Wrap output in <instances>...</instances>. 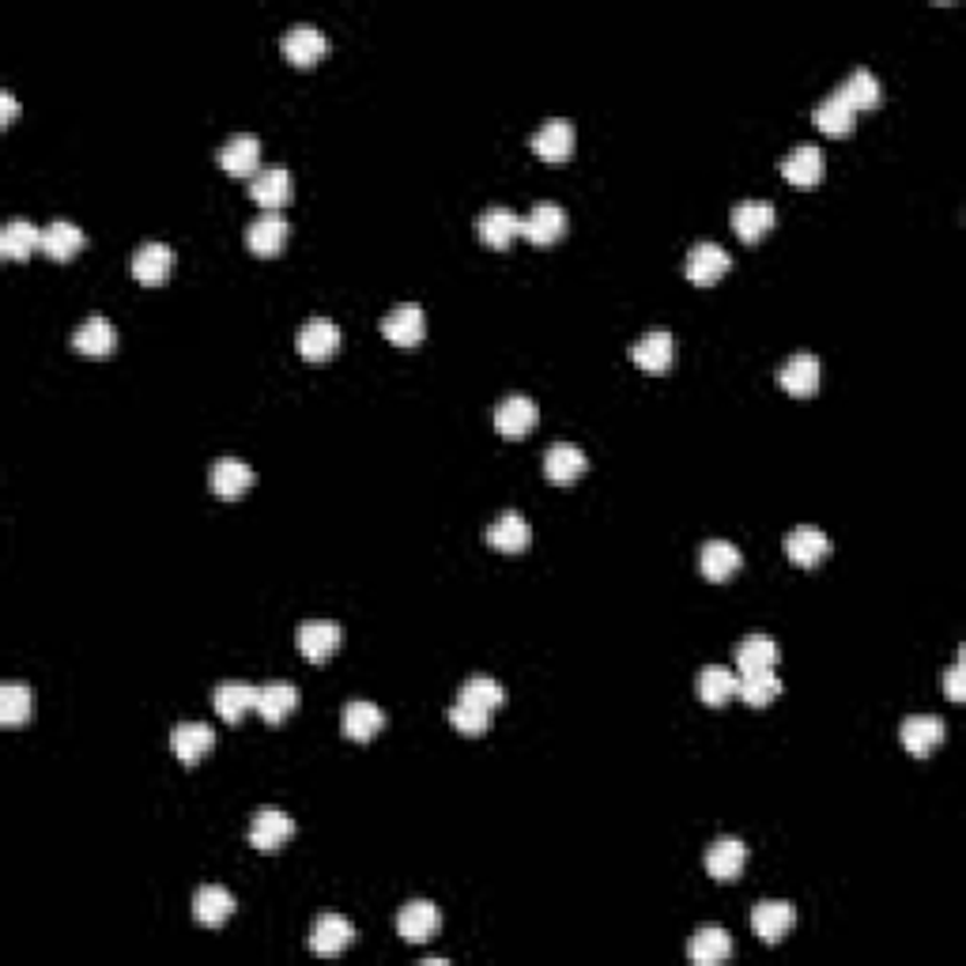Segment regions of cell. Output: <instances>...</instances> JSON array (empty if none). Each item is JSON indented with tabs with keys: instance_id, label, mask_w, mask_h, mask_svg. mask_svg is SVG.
<instances>
[{
	"instance_id": "7",
	"label": "cell",
	"mask_w": 966,
	"mask_h": 966,
	"mask_svg": "<svg viewBox=\"0 0 966 966\" xmlns=\"http://www.w3.org/2000/svg\"><path fill=\"white\" fill-rule=\"evenodd\" d=\"M567 231V212L559 208L555 201H540L521 216V234L536 245H552L555 239H563Z\"/></svg>"
},
{
	"instance_id": "21",
	"label": "cell",
	"mask_w": 966,
	"mask_h": 966,
	"mask_svg": "<svg viewBox=\"0 0 966 966\" xmlns=\"http://www.w3.org/2000/svg\"><path fill=\"white\" fill-rule=\"evenodd\" d=\"M785 555H789L797 567H816V563H823L826 555H831V540L816 526H797L785 536Z\"/></svg>"
},
{
	"instance_id": "24",
	"label": "cell",
	"mask_w": 966,
	"mask_h": 966,
	"mask_svg": "<svg viewBox=\"0 0 966 966\" xmlns=\"http://www.w3.org/2000/svg\"><path fill=\"white\" fill-rule=\"evenodd\" d=\"M257 691H261V687L245 684V679H227V684L216 687L212 702H216V710H219V717H224V722H242L250 710H257Z\"/></svg>"
},
{
	"instance_id": "34",
	"label": "cell",
	"mask_w": 966,
	"mask_h": 966,
	"mask_svg": "<svg viewBox=\"0 0 966 966\" xmlns=\"http://www.w3.org/2000/svg\"><path fill=\"white\" fill-rule=\"evenodd\" d=\"M382 725H386V714H382V707H374V702L355 699L343 707L340 728L348 740H371V736L382 733Z\"/></svg>"
},
{
	"instance_id": "32",
	"label": "cell",
	"mask_w": 966,
	"mask_h": 966,
	"mask_svg": "<svg viewBox=\"0 0 966 966\" xmlns=\"http://www.w3.org/2000/svg\"><path fill=\"white\" fill-rule=\"evenodd\" d=\"M774 227V204L771 201H740L733 208V231L744 242H759Z\"/></svg>"
},
{
	"instance_id": "39",
	"label": "cell",
	"mask_w": 966,
	"mask_h": 966,
	"mask_svg": "<svg viewBox=\"0 0 966 966\" xmlns=\"http://www.w3.org/2000/svg\"><path fill=\"white\" fill-rule=\"evenodd\" d=\"M736 687H740V676L725 665H707L699 673V699L707 707H725L728 699H736Z\"/></svg>"
},
{
	"instance_id": "38",
	"label": "cell",
	"mask_w": 966,
	"mask_h": 966,
	"mask_svg": "<svg viewBox=\"0 0 966 966\" xmlns=\"http://www.w3.org/2000/svg\"><path fill=\"white\" fill-rule=\"evenodd\" d=\"M35 250H43V227H35L31 219L4 224V231H0V253H4V257L20 261V257H31Z\"/></svg>"
},
{
	"instance_id": "31",
	"label": "cell",
	"mask_w": 966,
	"mask_h": 966,
	"mask_svg": "<svg viewBox=\"0 0 966 966\" xmlns=\"http://www.w3.org/2000/svg\"><path fill=\"white\" fill-rule=\"evenodd\" d=\"M170 748H174V756L182 759V763H196V759L216 748V733L204 722H182L170 733Z\"/></svg>"
},
{
	"instance_id": "16",
	"label": "cell",
	"mask_w": 966,
	"mask_h": 966,
	"mask_svg": "<svg viewBox=\"0 0 966 966\" xmlns=\"http://www.w3.org/2000/svg\"><path fill=\"white\" fill-rule=\"evenodd\" d=\"M823 170H826L823 147H816V144H797V147H793V152L782 159V174H785V182L800 185V190H808V185L820 182Z\"/></svg>"
},
{
	"instance_id": "3",
	"label": "cell",
	"mask_w": 966,
	"mask_h": 966,
	"mask_svg": "<svg viewBox=\"0 0 966 966\" xmlns=\"http://www.w3.org/2000/svg\"><path fill=\"white\" fill-rule=\"evenodd\" d=\"M793 925H797V910H793V903H782V898H766V903H759L751 910V929H756V937L763 944H782L793 932Z\"/></svg>"
},
{
	"instance_id": "41",
	"label": "cell",
	"mask_w": 966,
	"mask_h": 966,
	"mask_svg": "<svg viewBox=\"0 0 966 966\" xmlns=\"http://www.w3.org/2000/svg\"><path fill=\"white\" fill-rule=\"evenodd\" d=\"M838 95L846 98L854 110H872V106L880 102L883 92H880V80H876L865 64H857V69L838 84Z\"/></svg>"
},
{
	"instance_id": "5",
	"label": "cell",
	"mask_w": 966,
	"mask_h": 966,
	"mask_svg": "<svg viewBox=\"0 0 966 966\" xmlns=\"http://www.w3.org/2000/svg\"><path fill=\"white\" fill-rule=\"evenodd\" d=\"M536 420H540V408H536V400L526 397V393H514V397L498 400V408H495V431L503 438L529 435V431L536 427Z\"/></svg>"
},
{
	"instance_id": "9",
	"label": "cell",
	"mask_w": 966,
	"mask_h": 966,
	"mask_svg": "<svg viewBox=\"0 0 966 966\" xmlns=\"http://www.w3.org/2000/svg\"><path fill=\"white\" fill-rule=\"evenodd\" d=\"M728 268H733V257L717 242H695L691 253H687V280L699 283V288L717 283Z\"/></svg>"
},
{
	"instance_id": "35",
	"label": "cell",
	"mask_w": 966,
	"mask_h": 966,
	"mask_svg": "<svg viewBox=\"0 0 966 966\" xmlns=\"http://www.w3.org/2000/svg\"><path fill=\"white\" fill-rule=\"evenodd\" d=\"M728 955H733V940H728V932L717 929V925H707V929H699L691 940H687V959L699 963V966L725 963Z\"/></svg>"
},
{
	"instance_id": "23",
	"label": "cell",
	"mask_w": 966,
	"mask_h": 966,
	"mask_svg": "<svg viewBox=\"0 0 966 966\" xmlns=\"http://www.w3.org/2000/svg\"><path fill=\"white\" fill-rule=\"evenodd\" d=\"M288 219L280 216V212H265V216H257L250 227H245V242H250L253 253H261V257H273V253L283 250V242H288Z\"/></svg>"
},
{
	"instance_id": "44",
	"label": "cell",
	"mask_w": 966,
	"mask_h": 966,
	"mask_svg": "<svg viewBox=\"0 0 966 966\" xmlns=\"http://www.w3.org/2000/svg\"><path fill=\"white\" fill-rule=\"evenodd\" d=\"M449 725H454L457 733H464V736H483V733H487V725H491V710L476 707V702L457 699L454 707H449Z\"/></svg>"
},
{
	"instance_id": "26",
	"label": "cell",
	"mask_w": 966,
	"mask_h": 966,
	"mask_svg": "<svg viewBox=\"0 0 966 966\" xmlns=\"http://www.w3.org/2000/svg\"><path fill=\"white\" fill-rule=\"evenodd\" d=\"M174 273V250L162 242H144L141 250L133 253V276L141 283H147V288H155V283H162L167 276Z\"/></svg>"
},
{
	"instance_id": "17",
	"label": "cell",
	"mask_w": 966,
	"mask_h": 966,
	"mask_svg": "<svg viewBox=\"0 0 966 966\" xmlns=\"http://www.w3.org/2000/svg\"><path fill=\"white\" fill-rule=\"evenodd\" d=\"M532 152L547 162H563L575 152V125L567 118H552L532 133Z\"/></svg>"
},
{
	"instance_id": "14",
	"label": "cell",
	"mask_w": 966,
	"mask_h": 966,
	"mask_svg": "<svg viewBox=\"0 0 966 966\" xmlns=\"http://www.w3.org/2000/svg\"><path fill=\"white\" fill-rule=\"evenodd\" d=\"M777 382H782V389L793 393V397H812V393L820 389V359H816L812 351H797V355H789L782 363Z\"/></svg>"
},
{
	"instance_id": "25",
	"label": "cell",
	"mask_w": 966,
	"mask_h": 966,
	"mask_svg": "<svg viewBox=\"0 0 966 966\" xmlns=\"http://www.w3.org/2000/svg\"><path fill=\"white\" fill-rule=\"evenodd\" d=\"M585 469H589V457L581 454V446H575V442H555V446H547L544 476L552 483H575Z\"/></svg>"
},
{
	"instance_id": "33",
	"label": "cell",
	"mask_w": 966,
	"mask_h": 966,
	"mask_svg": "<svg viewBox=\"0 0 966 966\" xmlns=\"http://www.w3.org/2000/svg\"><path fill=\"white\" fill-rule=\"evenodd\" d=\"M740 563H744L740 547L728 544V540H707L699 552V567L710 581H728L740 570Z\"/></svg>"
},
{
	"instance_id": "8",
	"label": "cell",
	"mask_w": 966,
	"mask_h": 966,
	"mask_svg": "<svg viewBox=\"0 0 966 966\" xmlns=\"http://www.w3.org/2000/svg\"><path fill=\"white\" fill-rule=\"evenodd\" d=\"M676 359V340L668 329H650L638 343H630V363L642 366L645 374H665Z\"/></svg>"
},
{
	"instance_id": "15",
	"label": "cell",
	"mask_w": 966,
	"mask_h": 966,
	"mask_svg": "<svg viewBox=\"0 0 966 966\" xmlns=\"http://www.w3.org/2000/svg\"><path fill=\"white\" fill-rule=\"evenodd\" d=\"M250 196L265 212H276L291 201V170L288 167H261L250 178Z\"/></svg>"
},
{
	"instance_id": "12",
	"label": "cell",
	"mask_w": 966,
	"mask_h": 966,
	"mask_svg": "<svg viewBox=\"0 0 966 966\" xmlns=\"http://www.w3.org/2000/svg\"><path fill=\"white\" fill-rule=\"evenodd\" d=\"M423 333H427V317H423V310L415 306V302H404V306L389 310V314L382 317V337H386L389 343H397V348H412V343H420Z\"/></svg>"
},
{
	"instance_id": "19",
	"label": "cell",
	"mask_w": 966,
	"mask_h": 966,
	"mask_svg": "<svg viewBox=\"0 0 966 966\" xmlns=\"http://www.w3.org/2000/svg\"><path fill=\"white\" fill-rule=\"evenodd\" d=\"M283 53H288L291 64H302V69H310V64L317 61V57L329 49V43H325V35L314 27V23H294V27L283 31Z\"/></svg>"
},
{
	"instance_id": "20",
	"label": "cell",
	"mask_w": 966,
	"mask_h": 966,
	"mask_svg": "<svg viewBox=\"0 0 966 966\" xmlns=\"http://www.w3.org/2000/svg\"><path fill=\"white\" fill-rule=\"evenodd\" d=\"M476 231H480L483 245H491V250H506V245L521 234V216L510 208H503V204H495V208H487L476 219Z\"/></svg>"
},
{
	"instance_id": "46",
	"label": "cell",
	"mask_w": 966,
	"mask_h": 966,
	"mask_svg": "<svg viewBox=\"0 0 966 966\" xmlns=\"http://www.w3.org/2000/svg\"><path fill=\"white\" fill-rule=\"evenodd\" d=\"M944 691H947V699L952 702H963L966 699V679H963V653H959V661H955L952 665V673L944 676Z\"/></svg>"
},
{
	"instance_id": "28",
	"label": "cell",
	"mask_w": 966,
	"mask_h": 966,
	"mask_svg": "<svg viewBox=\"0 0 966 966\" xmlns=\"http://www.w3.org/2000/svg\"><path fill=\"white\" fill-rule=\"evenodd\" d=\"M744 865H748V846H744L740 838H717L714 846L707 849V872L714 876L717 883H733Z\"/></svg>"
},
{
	"instance_id": "47",
	"label": "cell",
	"mask_w": 966,
	"mask_h": 966,
	"mask_svg": "<svg viewBox=\"0 0 966 966\" xmlns=\"http://www.w3.org/2000/svg\"><path fill=\"white\" fill-rule=\"evenodd\" d=\"M15 113H20V102H15L12 92H0V125H12Z\"/></svg>"
},
{
	"instance_id": "11",
	"label": "cell",
	"mask_w": 966,
	"mask_h": 966,
	"mask_svg": "<svg viewBox=\"0 0 966 966\" xmlns=\"http://www.w3.org/2000/svg\"><path fill=\"white\" fill-rule=\"evenodd\" d=\"M219 167L234 178H253L261 170V141L253 133H234L231 141L216 152Z\"/></svg>"
},
{
	"instance_id": "10",
	"label": "cell",
	"mask_w": 966,
	"mask_h": 966,
	"mask_svg": "<svg viewBox=\"0 0 966 966\" xmlns=\"http://www.w3.org/2000/svg\"><path fill=\"white\" fill-rule=\"evenodd\" d=\"M944 717L937 714H910L903 725H898V740L910 756H929L932 748L944 744Z\"/></svg>"
},
{
	"instance_id": "2",
	"label": "cell",
	"mask_w": 966,
	"mask_h": 966,
	"mask_svg": "<svg viewBox=\"0 0 966 966\" xmlns=\"http://www.w3.org/2000/svg\"><path fill=\"white\" fill-rule=\"evenodd\" d=\"M340 642H343V630L340 624H333V619H306V624H299V630H294V645H299V653L310 661L333 657V653L340 650Z\"/></svg>"
},
{
	"instance_id": "30",
	"label": "cell",
	"mask_w": 966,
	"mask_h": 966,
	"mask_svg": "<svg viewBox=\"0 0 966 966\" xmlns=\"http://www.w3.org/2000/svg\"><path fill=\"white\" fill-rule=\"evenodd\" d=\"M72 348L84 351V355H110L118 348V333H113V322L102 314H92L87 322L76 325L72 333Z\"/></svg>"
},
{
	"instance_id": "36",
	"label": "cell",
	"mask_w": 966,
	"mask_h": 966,
	"mask_svg": "<svg viewBox=\"0 0 966 966\" xmlns=\"http://www.w3.org/2000/svg\"><path fill=\"white\" fill-rule=\"evenodd\" d=\"M294 707H299V691H294L291 679H273L257 691V714L268 725H280Z\"/></svg>"
},
{
	"instance_id": "6",
	"label": "cell",
	"mask_w": 966,
	"mask_h": 966,
	"mask_svg": "<svg viewBox=\"0 0 966 966\" xmlns=\"http://www.w3.org/2000/svg\"><path fill=\"white\" fill-rule=\"evenodd\" d=\"M294 834V820L280 808H261L250 820V846L261 849V854H276Z\"/></svg>"
},
{
	"instance_id": "27",
	"label": "cell",
	"mask_w": 966,
	"mask_h": 966,
	"mask_svg": "<svg viewBox=\"0 0 966 966\" xmlns=\"http://www.w3.org/2000/svg\"><path fill=\"white\" fill-rule=\"evenodd\" d=\"M208 483L219 498H239L253 487V469L242 461V457H219L208 472Z\"/></svg>"
},
{
	"instance_id": "18",
	"label": "cell",
	"mask_w": 966,
	"mask_h": 966,
	"mask_svg": "<svg viewBox=\"0 0 966 966\" xmlns=\"http://www.w3.org/2000/svg\"><path fill=\"white\" fill-rule=\"evenodd\" d=\"M529 540H532V529H529V521L521 518L518 510L498 514V518L487 526V544L495 547V552L518 555V552H526V547H529Z\"/></svg>"
},
{
	"instance_id": "40",
	"label": "cell",
	"mask_w": 966,
	"mask_h": 966,
	"mask_svg": "<svg viewBox=\"0 0 966 966\" xmlns=\"http://www.w3.org/2000/svg\"><path fill=\"white\" fill-rule=\"evenodd\" d=\"M35 714V691L27 684H0V722L20 728Z\"/></svg>"
},
{
	"instance_id": "29",
	"label": "cell",
	"mask_w": 966,
	"mask_h": 966,
	"mask_svg": "<svg viewBox=\"0 0 966 966\" xmlns=\"http://www.w3.org/2000/svg\"><path fill=\"white\" fill-rule=\"evenodd\" d=\"M777 665V642L766 635H751L736 645V676H756V673H774Z\"/></svg>"
},
{
	"instance_id": "45",
	"label": "cell",
	"mask_w": 966,
	"mask_h": 966,
	"mask_svg": "<svg viewBox=\"0 0 966 966\" xmlns=\"http://www.w3.org/2000/svg\"><path fill=\"white\" fill-rule=\"evenodd\" d=\"M457 699L476 702V707L495 710V707H503V702H506V691H503V684H498V679H491V676H472V679H464V687H461V695H457Z\"/></svg>"
},
{
	"instance_id": "43",
	"label": "cell",
	"mask_w": 966,
	"mask_h": 966,
	"mask_svg": "<svg viewBox=\"0 0 966 966\" xmlns=\"http://www.w3.org/2000/svg\"><path fill=\"white\" fill-rule=\"evenodd\" d=\"M748 707H771V702L782 695V679L777 673H756V676H740V687H736Z\"/></svg>"
},
{
	"instance_id": "37",
	"label": "cell",
	"mask_w": 966,
	"mask_h": 966,
	"mask_svg": "<svg viewBox=\"0 0 966 966\" xmlns=\"http://www.w3.org/2000/svg\"><path fill=\"white\" fill-rule=\"evenodd\" d=\"M43 250L53 261H69L84 250V231H80L72 219H53V224L43 227Z\"/></svg>"
},
{
	"instance_id": "42",
	"label": "cell",
	"mask_w": 966,
	"mask_h": 966,
	"mask_svg": "<svg viewBox=\"0 0 966 966\" xmlns=\"http://www.w3.org/2000/svg\"><path fill=\"white\" fill-rule=\"evenodd\" d=\"M854 118H857V110L838 92H831L820 106H816V125H820L826 136H846L849 129H854Z\"/></svg>"
},
{
	"instance_id": "4",
	"label": "cell",
	"mask_w": 966,
	"mask_h": 966,
	"mask_svg": "<svg viewBox=\"0 0 966 966\" xmlns=\"http://www.w3.org/2000/svg\"><path fill=\"white\" fill-rule=\"evenodd\" d=\"M442 925V914L435 903H427V898H412L408 906H400L397 914V932L400 940H408V944H427V940H435Z\"/></svg>"
},
{
	"instance_id": "22",
	"label": "cell",
	"mask_w": 966,
	"mask_h": 966,
	"mask_svg": "<svg viewBox=\"0 0 966 966\" xmlns=\"http://www.w3.org/2000/svg\"><path fill=\"white\" fill-rule=\"evenodd\" d=\"M234 895L219 883H204L201 891L193 895V918L204 925V929H219L227 918L234 914Z\"/></svg>"
},
{
	"instance_id": "1",
	"label": "cell",
	"mask_w": 966,
	"mask_h": 966,
	"mask_svg": "<svg viewBox=\"0 0 966 966\" xmlns=\"http://www.w3.org/2000/svg\"><path fill=\"white\" fill-rule=\"evenodd\" d=\"M294 348H299V355L310 359V363H322V359L337 355L340 325L329 322V317H310V322L294 333Z\"/></svg>"
},
{
	"instance_id": "13",
	"label": "cell",
	"mask_w": 966,
	"mask_h": 966,
	"mask_svg": "<svg viewBox=\"0 0 966 966\" xmlns=\"http://www.w3.org/2000/svg\"><path fill=\"white\" fill-rule=\"evenodd\" d=\"M351 940H355V929H351V921L343 914H322L314 921V932H310V952L322 955V959H333Z\"/></svg>"
}]
</instances>
